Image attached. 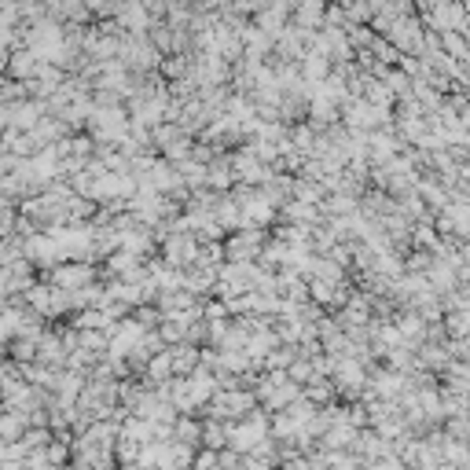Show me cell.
<instances>
[{
    "label": "cell",
    "instance_id": "6da1fadb",
    "mask_svg": "<svg viewBox=\"0 0 470 470\" xmlns=\"http://www.w3.org/2000/svg\"><path fill=\"white\" fill-rule=\"evenodd\" d=\"M323 15V0H298V19L301 22H313Z\"/></svg>",
    "mask_w": 470,
    "mask_h": 470
}]
</instances>
